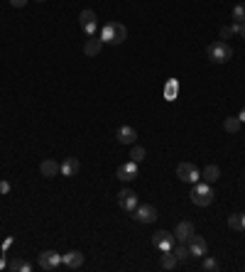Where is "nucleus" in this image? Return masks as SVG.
<instances>
[{"label": "nucleus", "mask_w": 245, "mask_h": 272, "mask_svg": "<svg viewBox=\"0 0 245 272\" xmlns=\"http://www.w3.org/2000/svg\"><path fill=\"white\" fill-rule=\"evenodd\" d=\"M10 191V181H0V194H7Z\"/></svg>", "instance_id": "nucleus-30"}, {"label": "nucleus", "mask_w": 245, "mask_h": 272, "mask_svg": "<svg viewBox=\"0 0 245 272\" xmlns=\"http://www.w3.org/2000/svg\"><path fill=\"white\" fill-rule=\"evenodd\" d=\"M241 125H243V123H241L238 116H228V118L223 121V130H226V133H238Z\"/></svg>", "instance_id": "nucleus-21"}, {"label": "nucleus", "mask_w": 245, "mask_h": 272, "mask_svg": "<svg viewBox=\"0 0 245 272\" xmlns=\"http://www.w3.org/2000/svg\"><path fill=\"white\" fill-rule=\"evenodd\" d=\"M37 2H44V0H37Z\"/></svg>", "instance_id": "nucleus-35"}, {"label": "nucleus", "mask_w": 245, "mask_h": 272, "mask_svg": "<svg viewBox=\"0 0 245 272\" xmlns=\"http://www.w3.org/2000/svg\"><path fill=\"white\" fill-rule=\"evenodd\" d=\"M10 245H12V238H5V243H2V245H0V248H2V253H5V250H7V248H10Z\"/></svg>", "instance_id": "nucleus-32"}, {"label": "nucleus", "mask_w": 245, "mask_h": 272, "mask_svg": "<svg viewBox=\"0 0 245 272\" xmlns=\"http://www.w3.org/2000/svg\"><path fill=\"white\" fill-rule=\"evenodd\" d=\"M177 263H179V260H177V255H174L172 250H164V253H162V258H159L162 270H174V268H177Z\"/></svg>", "instance_id": "nucleus-18"}, {"label": "nucleus", "mask_w": 245, "mask_h": 272, "mask_svg": "<svg viewBox=\"0 0 245 272\" xmlns=\"http://www.w3.org/2000/svg\"><path fill=\"white\" fill-rule=\"evenodd\" d=\"M172 253L177 255V260H179V263H186V260L191 258V253H189V245H186V243H182V245H174V248H172Z\"/></svg>", "instance_id": "nucleus-23"}, {"label": "nucleus", "mask_w": 245, "mask_h": 272, "mask_svg": "<svg viewBox=\"0 0 245 272\" xmlns=\"http://www.w3.org/2000/svg\"><path fill=\"white\" fill-rule=\"evenodd\" d=\"M137 174H140V164H137V162H132V159L122 162L121 167L116 169V177H118L121 181H132V179H137Z\"/></svg>", "instance_id": "nucleus-7"}, {"label": "nucleus", "mask_w": 245, "mask_h": 272, "mask_svg": "<svg viewBox=\"0 0 245 272\" xmlns=\"http://www.w3.org/2000/svg\"><path fill=\"white\" fill-rule=\"evenodd\" d=\"M101 47H103V39L93 34V37H89V39L84 42V54H86V57H96V54L101 52Z\"/></svg>", "instance_id": "nucleus-16"}, {"label": "nucleus", "mask_w": 245, "mask_h": 272, "mask_svg": "<svg viewBox=\"0 0 245 272\" xmlns=\"http://www.w3.org/2000/svg\"><path fill=\"white\" fill-rule=\"evenodd\" d=\"M201 270H204V272H218V270H221V265H218V260H216V258L204 255V258H201Z\"/></svg>", "instance_id": "nucleus-22"}, {"label": "nucleus", "mask_w": 245, "mask_h": 272, "mask_svg": "<svg viewBox=\"0 0 245 272\" xmlns=\"http://www.w3.org/2000/svg\"><path fill=\"white\" fill-rule=\"evenodd\" d=\"M174 236H177V241L179 243H186L191 236H194V223H191V221H179L177 228H174Z\"/></svg>", "instance_id": "nucleus-15"}, {"label": "nucleus", "mask_w": 245, "mask_h": 272, "mask_svg": "<svg viewBox=\"0 0 245 272\" xmlns=\"http://www.w3.org/2000/svg\"><path fill=\"white\" fill-rule=\"evenodd\" d=\"M233 34H236V27H233V25H223V27H221V39H223V42L231 39Z\"/></svg>", "instance_id": "nucleus-28"}, {"label": "nucleus", "mask_w": 245, "mask_h": 272, "mask_svg": "<svg viewBox=\"0 0 245 272\" xmlns=\"http://www.w3.org/2000/svg\"><path fill=\"white\" fill-rule=\"evenodd\" d=\"M177 177H179L184 184H196V181L201 179V172H199L196 164H191V162H179V167H177Z\"/></svg>", "instance_id": "nucleus-5"}, {"label": "nucleus", "mask_w": 245, "mask_h": 272, "mask_svg": "<svg viewBox=\"0 0 245 272\" xmlns=\"http://www.w3.org/2000/svg\"><path fill=\"white\" fill-rule=\"evenodd\" d=\"M132 218L137 221V223H154L157 221V209H154L152 204H137V209L132 211Z\"/></svg>", "instance_id": "nucleus-9"}, {"label": "nucleus", "mask_w": 245, "mask_h": 272, "mask_svg": "<svg viewBox=\"0 0 245 272\" xmlns=\"http://www.w3.org/2000/svg\"><path fill=\"white\" fill-rule=\"evenodd\" d=\"M191 201L196 204V206H211L214 204V199H216V191L211 189V184L209 181H196L194 184V189H191Z\"/></svg>", "instance_id": "nucleus-2"}, {"label": "nucleus", "mask_w": 245, "mask_h": 272, "mask_svg": "<svg viewBox=\"0 0 245 272\" xmlns=\"http://www.w3.org/2000/svg\"><path fill=\"white\" fill-rule=\"evenodd\" d=\"M238 118H241V123H245V108L241 111V116H238Z\"/></svg>", "instance_id": "nucleus-34"}, {"label": "nucleus", "mask_w": 245, "mask_h": 272, "mask_svg": "<svg viewBox=\"0 0 245 272\" xmlns=\"http://www.w3.org/2000/svg\"><path fill=\"white\" fill-rule=\"evenodd\" d=\"M116 140H118L121 145H135V140H137V130L130 128V125H121L118 133H116Z\"/></svg>", "instance_id": "nucleus-13"}, {"label": "nucleus", "mask_w": 245, "mask_h": 272, "mask_svg": "<svg viewBox=\"0 0 245 272\" xmlns=\"http://www.w3.org/2000/svg\"><path fill=\"white\" fill-rule=\"evenodd\" d=\"M145 157H147L145 147H140V145H132V150H130V159H132V162H137V164H140Z\"/></svg>", "instance_id": "nucleus-25"}, {"label": "nucleus", "mask_w": 245, "mask_h": 272, "mask_svg": "<svg viewBox=\"0 0 245 272\" xmlns=\"http://www.w3.org/2000/svg\"><path fill=\"white\" fill-rule=\"evenodd\" d=\"M7 265H10V263H7V260H5V255H2V258H0V270H5Z\"/></svg>", "instance_id": "nucleus-33"}, {"label": "nucleus", "mask_w": 245, "mask_h": 272, "mask_svg": "<svg viewBox=\"0 0 245 272\" xmlns=\"http://www.w3.org/2000/svg\"><path fill=\"white\" fill-rule=\"evenodd\" d=\"M137 194L132 191V189H122L121 194H118V206H121L122 211H127V213H132L135 209H137Z\"/></svg>", "instance_id": "nucleus-10"}, {"label": "nucleus", "mask_w": 245, "mask_h": 272, "mask_svg": "<svg viewBox=\"0 0 245 272\" xmlns=\"http://www.w3.org/2000/svg\"><path fill=\"white\" fill-rule=\"evenodd\" d=\"M7 268H10V270H15V272H30L32 270V265L27 263V260H22V258H15Z\"/></svg>", "instance_id": "nucleus-24"}, {"label": "nucleus", "mask_w": 245, "mask_h": 272, "mask_svg": "<svg viewBox=\"0 0 245 272\" xmlns=\"http://www.w3.org/2000/svg\"><path fill=\"white\" fill-rule=\"evenodd\" d=\"M61 263H64V268H69V270H79V268L84 265V253L71 250V253L61 255Z\"/></svg>", "instance_id": "nucleus-14"}, {"label": "nucleus", "mask_w": 245, "mask_h": 272, "mask_svg": "<svg viewBox=\"0 0 245 272\" xmlns=\"http://www.w3.org/2000/svg\"><path fill=\"white\" fill-rule=\"evenodd\" d=\"M10 5H12V7H25L27 0H10Z\"/></svg>", "instance_id": "nucleus-31"}, {"label": "nucleus", "mask_w": 245, "mask_h": 272, "mask_svg": "<svg viewBox=\"0 0 245 272\" xmlns=\"http://www.w3.org/2000/svg\"><path fill=\"white\" fill-rule=\"evenodd\" d=\"M201 179L209 181V184H211V181H218V179H221V169H218L216 164H209V167H204V172H201Z\"/></svg>", "instance_id": "nucleus-20"}, {"label": "nucleus", "mask_w": 245, "mask_h": 272, "mask_svg": "<svg viewBox=\"0 0 245 272\" xmlns=\"http://www.w3.org/2000/svg\"><path fill=\"white\" fill-rule=\"evenodd\" d=\"M228 228H231V231H245V213H233V216H228Z\"/></svg>", "instance_id": "nucleus-19"}, {"label": "nucleus", "mask_w": 245, "mask_h": 272, "mask_svg": "<svg viewBox=\"0 0 245 272\" xmlns=\"http://www.w3.org/2000/svg\"><path fill=\"white\" fill-rule=\"evenodd\" d=\"M152 245L157 248V250H172L174 245H177V236L174 233H169V231H157V233H152Z\"/></svg>", "instance_id": "nucleus-6"}, {"label": "nucleus", "mask_w": 245, "mask_h": 272, "mask_svg": "<svg viewBox=\"0 0 245 272\" xmlns=\"http://www.w3.org/2000/svg\"><path fill=\"white\" fill-rule=\"evenodd\" d=\"M231 57H233V47L228 42L218 39L214 44H209V59L214 64H226V61H231Z\"/></svg>", "instance_id": "nucleus-3"}, {"label": "nucleus", "mask_w": 245, "mask_h": 272, "mask_svg": "<svg viewBox=\"0 0 245 272\" xmlns=\"http://www.w3.org/2000/svg\"><path fill=\"white\" fill-rule=\"evenodd\" d=\"M125 37H127V30H125L122 22H106L103 30H101V39H103V44H111V47L122 44Z\"/></svg>", "instance_id": "nucleus-1"}, {"label": "nucleus", "mask_w": 245, "mask_h": 272, "mask_svg": "<svg viewBox=\"0 0 245 272\" xmlns=\"http://www.w3.org/2000/svg\"><path fill=\"white\" fill-rule=\"evenodd\" d=\"M231 17H233V22H245V2H238V5L233 7Z\"/></svg>", "instance_id": "nucleus-26"}, {"label": "nucleus", "mask_w": 245, "mask_h": 272, "mask_svg": "<svg viewBox=\"0 0 245 272\" xmlns=\"http://www.w3.org/2000/svg\"><path fill=\"white\" fill-rule=\"evenodd\" d=\"M164 96H167V101H174V96H177V81H169V84H167Z\"/></svg>", "instance_id": "nucleus-27"}, {"label": "nucleus", "mask_w": 245, "mask_h": 272, "mask_svg": "<svg viewBox=\"0 0 245 272\" xmlns=\"http://www.w3.org/2000/svg\"><path fill=\"white\" fill-rule=\"evenodd\" d=\"M61 265V255L57 253V250H44V253H39V268L42 270H47V272H54V270H59Z\"/></svg>", "instance_id": "nucleus-4"}, {"label": "nucleus", "mask_w": 245, "mask_h": 272, "mask_svg": "<svg viewBox=\"0 0 245 272\" xmlns=\"http://www.w3.org/2000/svg\"><path fill=\"white\" fill-rule=\"evenodd\" d=\"M39 172H42V177L54 179V177L59 174V162H54V159H44V162L39 164Z\"/></svg>", "instance_id": "nucleus-17"}, {"label": "nucleus", "mask_w": 245, "mask_h": 272, "mask_svg": "<svg viewBox=\"0 0 245 272\" xmlns=\"http://www.w3.org/2000/svg\"><path fill=\"white\" fill-rule=\"evenodd\" d=\"M81 172V162L76 157H64V162H59V174L64 177H76Z\"/></svg>", "instance_id": "nucleus-12"}, {"label": "nucleus", "mask_w": 245, "mask_h": 272, "mask_svg": "<svg viewBox=\"0 0 245 272\" xmlns=\"http://www.w3.org/2000/svg\"><path fill=\"white\" fill-rule=\"evenodd\" d=\"M186 245H189V253H191V258H204V255H209V243L204 241L201 236H191L189 241H186Z\"/></svg>", "instance_id": "nucleus-11"}, {"label": "nucleus", "mask_w": 245, "mask_h": 272, "mask_svg": "<svg viewBox=\"0 0 245 272\" xmlns=\"http://www.w3.org/2000/svg\"><path fill=\"white\" fill-rule=\"evenodd\" d=\"M79 25H81V30L86 32L89 37H93L96 30H98V17H96V12H93V10H81V15H79Z\"/></svg>", "instance_id": "nucleus-8"}, {"label": "nucleus", "mask_w": 245, "mask_h": 272, "mask_svg": "<svg viewBox=\"0 0 245 272\" xmlns=\"http://www.w3.org/2000/svg\"><path fill=\"white\" fill-rule=\"evenodd\" d=\"M233 27H236V34H241L245 39V22H233Z\"/></svg>", "instance_id": "nucleus-29"}]
</instances>
